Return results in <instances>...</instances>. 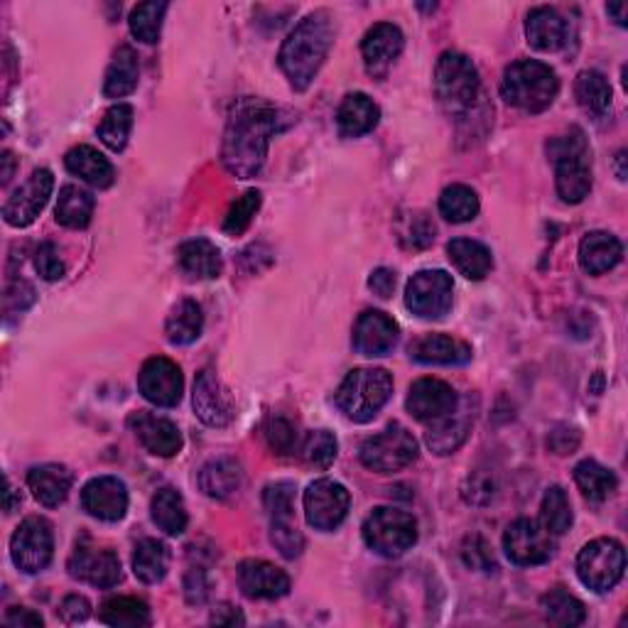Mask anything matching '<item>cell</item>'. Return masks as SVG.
Wrapping results in <instances>:
<instances>
[{
    "instance_id": "1",
    "label": "cell",
    "mask_w": 628,
    "mask_h": 628,
    "mask_svg": "<svg viewBox=\"0 0 628 628\" xmlns=\"http://www.w3.org/2000/svg\"><path fill=\"white\" fill-rule=\"evenodd\" d=\"M295 115L260 99H244L231 113L221 162L238 180L256 177L266 165L270 138L290 128Z\"/></svg>"
},
{
    "instance_id": "2",
    "label": "cell",
    "mask_w": 628,
    "mask_h": 628,
    "mask_svg": "<svg viewBox=\"0 0 628 628\" xmlns=\"http://www.w3.org/2000/svg\"><path fill=\"white\" fill-rule=\"evenodd\" d=\"M334 42V23L327 11L307 15L280 47L278 64L295 91H305L322 70Z\"/></svg>"
},
{
    "instance_id": "3",
    "label": "cell",
    "mask_w": 628,
    "mask_h": 628,
    "mask_svg": "<svg viewBox=\"0 0 628 628\" xmlns=\"http://www.w3.org/2000/svg\"><path fill=\"white\" fill-rule=\"evenodd\" d=\"M547 158L555 165L557 195L567 205H579L592 189V152L584 135L575 131L547 143Z\"/></svg>"
},
{
    "instance_id": "4",
    "label": "cell",
    "mask_w": 628,
    "mask_h": 628,
    "mask_svg": "<svg viewBox=\"0 0 628 628\" xmlns=\"http://www.w3.org/2000/svg\"><path fill=\"white\" fill-rule=\"evenodd\" d=\"M557 74L538 60H520L510 64L504 74V82H501L504 99L526 113H540L550 109L557 99Z\"/></svg>"
},
{
    "instance_id": "5",
    "label": "cell",
    "mask_w": 628,
    "mask_h": 628,
    "mask_svg": "<svg viewBox=\"0 0 628 628\" xmlns=\"http://www.w3.org/2000/svg\"><path fill=\"white\" fill-rule=\"evenodd\" d=\"M393 395V379L383 369H354L342 381L334 395L340 408L352 422H369L381 412Z\"/></svg>"
},
{
    "instance_id": "6",
    "label": "cell",
    "mask_w": 628,
    "mask_h": 628,
    "mask_svg": "<svg viewBox=\"0 0 628 628\" xmlns=\"http://www.w3.org/2000/svg\"><path fill=\"white\" fill-rule=\"evenodd\" d=\"M481 91L477 66L459 52H444L434 66V94L442 109L461 115L475 109Z\"/></svg>"
},
{
    "instance_id": "7",
    "label": "cell",
    "mask_w": 628,
    "mask_h": 628,
    "mask_svg": "<svg viewBox=\"0 0 628 628\" xmlns=\"http://www.w3.org/2000/svg\"><path fill=\"white\" fill-rule=\"evenodd\" d=\"M364 540L381 557H401L418 543V524L401 508L381 506L366 518Z\"/></svg>"
},
{
    "instance_id": "8",
    "label": "cell",
    "mask_w": 628,
    "mask_h": 628,
    "mask_svg": "<svg viewBox=\"0 0 628 628\" xmlns=\"http://www.w3.org/2000/svg\"><path fill=\"white\" fill-rule=\"evenodd\" d=\"M626 569V550L614 538H599L582 547L577 557V575L592 592H608Z\"/></svg>"
},
{
    "instance_id": "9",
    "label": "cell",
    "mask_w": 628,
    "mask_h": 628,
    "mask_svg": "<svg viewBox=\"0 0 628 628\" xmlns=\"http://www.w3.org/2000/svg\"><path fill=\"white\" fill-rule=\"evenodd\" d=\"M418 459V442L403 424L393 422L361 444V461L379 475H393Z\"/></svg>"
},
{
    "instance_id": "10",
    "label": "cell",
    "mask_w": 628,
    "mask_h": 628,
    "mask_svg": "<svg viewBox=\"0 0 628 628\" xmlns=\"http://www.w3.org/2000/svg\"><path fill=\"white\" fill-rule=\"evenodd\" d=\"M54 555V535L52 526L45 518L30 516L15 528L11 538V557L13 565L25 575H37L52 563Z\"/></svg>"
},
{
    "instance_id": "11",
    "label": "cell",
    "mask_w": 628,
    "mask_h": 628,
    "mask_svg": "<svg viewBox=\"0 0 628 628\" xmlns=\"http://www.w3.org/2000/svg\"><path fill=\"white\" fill-rule=\"evenodd\" d=\"M454 283L444 270H420L405 287V305L420 320H442L452 309Z\"/></svg>"
},
{
    "instance_id": "12",
    "label": "cell",
    "mask_w": 628,
    "mask_h": 628,
    "mask_svg": "<svg viewBox=\"0 0 628 628\" xmlns=\"http://www.w3.org/2000/svg\"><path fill=\"white\" fill-rule=\"evenodd\" d=\"M349 506L352 496L340 481L317 479L305 491L307 524L317 530H324V533H330V530H336L344 524L346 516H349Z\"/></svg>"
},
{
    "instance_id": "13",
    "label": "cell",
    "mask_w": 628,
    "mask_h": 628,
    "mask_svg": "<svg viewBox=\"0 0 628 628\" xmlns=\"http://www.w3.org/2000/svg\"><path fill=\"white\" fill-rule=\"evenodd\" d=\"M138 389L143 398L158 405V408H175L182 401V391H185V379L175 361L165 359V356H152L143 364L138 373Z\"/></svg>"
},
{
    "instance_id": "14",
    "label": "cell",
    "mask_w": 628,
    "mask_h": 628,
    "mask_svg": "<svg viewBox=\"0 0 628 628\" xmlns=\"http://www.w3.org/2000/svg\"><path fill=\"white\" fill-rule=\"evenodd\" d=\"M504 550L508 559L520 567L543 565L553 555V540L547 530L530 518H518L506 528Z\"/></svg>"
},
{
    "instance_id": "15",
    "label": "cell",
    "mask_w": 628,
    "mask_h": 628,
    "mask_svg": "<svg viewBox=\"0 0 628 628\" xmlns=\"http://www.w3.org/2000/svg\"><path fill=\"white\" fill-rule=\"evenodd\" d=\"M54 177L50 170H35L23 187L13 192V197L5 201L3 219L5 224L15 229L30 226L33 221L40 217V211L47 207V201L52 197Z\"/></svg>"
},
{
    "instance_id": "16",
    "label": "cell",
    "mask_w": 628,
    "mask_h": 628,
    "mask_svg": "<svg viewBox=\"0 0 628 628\" xmlns=\"http://www.w3.org/2000/svg\"><path fill=\"white\" fill-rule=\"evenodd\" d=\"M192 403H195L197 418L209 428H226L234 420V401H231L224 383L211 369H205L197 375Z\"/></svg>"
},
{
    "instance_id": "17",
    "label": "cell",
    "mask_w": 628,
    "mask_h": 628,
    "mask_svg": "<svg viewBox=\"0 0 628 628\" xmlns=\"http://www.w3.org/2000/svg\"><path fill=\"white\" fill-rule=\"evenodd\" d=\"M70 575L91 587L111 589L121 582V559L111 550L76 545L70 557Z\"/></svg>"
},
{
    "instance_id": "18",
    "label": "cell",
    "mask_w": 628,
    "mask_h": 628,
    "mask_svg": "<svg viewBox=\"0 0 628 628\" xmlns=\"http://www.w3.org/2000/svg\"><path fill=\"white\" fill-rule=\"evenodd\" d=\"M82 506L91 518L115 524L128 514V489L115 477L91 479L82 491Z\"/></svg>"
},
{
    "instance_id": "19",
    "label": "cell",
    "mask_w": 628,
    "mask_h": 628,
    "mask_svg": "<svg viewBox=\"0 0 628 628\" xmlns=\"http://www.w3.org/2000/svg\"><path fill=\"white\" fill-rule=\"evenodd\" d=\"M398 324H395L389 315L379 312V309H369L364 312L354 327V349L361 356H385L395 344H398Z\"/></svg>"
},
{
    "instance_id": "20",
    "label": "cell",
    "mask_w": 628,
    "mask_h": 628,
    "mask_svg": "<svg viewBox=\"0 0 628 628\" xmlns=\"http://www.w3.org/2000/svg\"><path fill=\"white\" fill-rule=\"evenodd\" d=\"M408 410L415 420H438L457 408V393L440 379H420L408 393Z\"/></svg>"
},
{
    "instance_id": "21",
    "label": "cell",
    "mask_w": 628,
    "mask_h": 628,
    "mask_svg": "<svg viewBox=\"0 0 628 628\" xmlns=\"http://www.w3.org/2000/svg\"><path fill=\"white\" fill-rule=\"evenodd\" d=\"M403 45L405 40L401 27H395L393 23L373 25L371 30L364 35L361 42V54L369 74L385 76V72H389L393 62L401 57Z\"/></svg>"
},
{
    "instance_id": "22",
    "label": "cell",
    "mask_w": 628,
    "mask_h": 628,
    "mask_svg": "<svg viewBox=\"0 0 628 628\" xmlns=\"http://www.w3.org/2000/svg\"><path fill=\"white\" fill-rule=\"evenodd\" d=\"M135 438L155 457H175L182 450V434L177 424L152 412H135L131 418Z\"/></svg>"
},
{
    "instance_id": "23",
    "label": "cell",
    "mask_w": 628,
    "mask_h": 628,
    "mask_svg": "<svg viewBox=\"0 0 628 628\" xmlns=\"http://www.w3.org/2000/svg\"><path fill=\"white\" fill-rule=\"evenodd\" d=\"M238 587L248 599H280L290 592V577L266 559L238 565Z\"/></svg>"
},
{
    "instance_id": "24",
    "label": "cell",
    "mask_w": 628,
    "mask_h": 628,
    "mask_svg": "<svg viewBox=\"0 0 628 628\" xmlns=\"http://www.w3.org/2000/svg\"><path fill=\"white\" fill-rule=\"evenodd\" d=\"M410 359L432 366H459L471 359V346L447 334H422L408 346Z\"/></svg>"
},
{
    "instance_id": "25",
    "label": "cell",
    "mask_w": 628,
    "mask_h": 628,
    "mask_svg": "<svg viewBox=\"0 0 628 628\" xmlns=\"http://www.w3.org/2000/svg\"><path fill=\"white\" fill-rule=\"evenodd\" d=\"M526 35L530 47H535V50L557 52L567 45V23L555 8H535L528 15Z\"/></svg>"
},
{
    "instance_id": "26",
    "label": "cell",
    "mask_w": 628,
    "mask_h": 628,
    "mask_svg": "<svg viewBox=\"0 0 628 628\" xmlns=\"http://www.w3.org/2000/svg\"><path fill=\"white\" fill-rule=\"evenodd\" d=\"M624 256V246L616 236L606 231H592L579 244V266L589 275L608 273Z\"/></svg>"
},
{
    "instance_id": "27",
    "label": "cell",
    "mask_w": 628,
    "mask_h": 628,
    "mask_svg": "<svg viewBox=\"0 0 628 628\" xmlns=\"http://www.w3.org/2000/svg\"><path fill=\"white\" fill-rule=\"evenodd\" d=\"M27 487H30L33 496L47 508H57L64 504L72 489V471L62 467V464H42V467H33L27 475Z\"/></svg>"
},
{
    "instance_id": "28",
    "label": "cell",
    "mask_w": 628,
    "mask_h": 628,
    "mask_svg": "<svg viewBox=\"0 0 628 628\" xmlns=\"http://www.w3.org/2000/svg\"><path fill=\"white\" fill-rule=\"evenodd\" d=\"M177 263L189 280H214L221 273L219 248L207 238L185 241L177 248Z\"/></svg>"
},
{
    "instance_id": "29",
    "label": "cell",
    "mask_w": 628,
    "mask_h": 628,
    "mask_svg": "<svg viewBox=\"0 0 628 628\" xmlns=\"http://www.w3.org/2000/svg\"><path fill=\"white\" fill-rule=\"evenodd\" d=\"M381 111L366 94H349L336 111V125L344 138H361L379 125Z\"/></svg>"
},
{
    "instance_id": "30",
    "label": "cell",
    "mask_w": 628,
    "mask_h": 628,
    "mask_svg": "<svg viewBox=\"0 0 628 628\" xmlns=\"http://www.w3.org/2000/svg\"><path fill=\"white\" fill-rule=\"evenodd\" d=\"M64 165L72 172V175L82 177L86 185H91L96 189H106L113 185V177H115L113 165L103 158L99 150L91 148V145L72 148L70 152H66Z\"/></svg>"
},
{
    "instance_id": "31",
    "label": "cell",
    "mask_w": 628,
    "mask_h": 628,
    "mask_svg": "<svg viewBox=\"0 0 628 628\" xmlns=\"http://www.w3.org/2000/svg\"><path fill=\"white\" fill-rule=\"evenodd\" d=\"M197 484L209 498L224 501L231 494H236L241 487V464L231 457L209 459L205 467L199 469Z\"/></svg>"
},
{
    "instance_id": "32",
    "label": "cell",
    "mask_w": 628,
    "mask_h": 628,
    "mask_svg": "<svg viewBox=\"0 0 628 628\" xmlns=\"http://www.w3.org/2000/svg\"><path fill=\"white\" fill-rule=\"evenodd\" d=\"M447 254L452 266L467 280H484L491 273V268H494L491 250L484 244H479V241L454 238L450 241Z\"/></svg>"
},
{
    "instance_id": "33",
    "label": "cell",
    "mask_w": 628,
    "mask_h": 628,
    "mask_svg": "<svg viewBox=\"0 0 628 628\" xmlns=\"http://www.w3.org/2000/svg\"><path fill=\"white\" fill-rule=\"evenodd\" d=\"M138 54L133 52V47H121V50L113 54L109 72H106L103 96L106 99H123V96L133 94L135 86H138Z\"/></svg>"
},
{
    "instance_id": "34",
    "label": "cell",
    "mask_w": 628,
    "mask_h": 628,
    "mask_svg": "<svg viewBox=\"0 0 628 628\" xmlns=\"http://www.w3.org/2000/svg\"><path fill=\"white\" fill-rule=\"evenodd\" d=\"M170 550L155 538H145L133 553V572L145 584H158L168 577Z\"/></svg>"
},
{
    "instance_id": "35",
    "label": "cell",
    "mask_w": 628,
    "mask_h": 628,
    "mask_svg": "<svg viewBox=\"0 0 628 628\" xmlns=\"http://www.w3.org/2000/svg\"><path fill=\"white\" fill-rule=\"evenodd\" d=\"M150 514L155 526H158L162 533L168 535H182L187 530V508H185V498L180 496V491L175 489H160L158 494L152 496L150 504Z\"/></svg>"
},
{
    "instance_id": "36",
    "label": "cell",
    "mask_w": 628,
    "mask_h": 628,
    "mask_svg": "<svg viewBox=\"0 0 628 628\" xmlns=\"http://www.w3.org/2000/svg\"><path fill=\"white\" fill-rule=\"evenodd\" d=\"M201 327H205V315H201V307L195 299H182L172 309L168 322H165V334L170 344L185 346L199 340Z\"/></svg>"
},
{
    "instance_id": "37",
    "label": "cell",
    "mask_w": 628,
    "mask_h": 628,
    "mask_svg": "<svg viewBox=\"0 0 628 628\" xmlns=\"http://www.w3.org/2000/svg\"><path fill=\"white\" fill-rule=\"evenodd\" d=\"M469 418L464 415H444V418L432 420V428L424 434L428 440V447L444 457V454L457 452L464 442L469 438Z\"/></svg>"
},
{
    "instance_id": "38",
    "label": "cell",
    "mask_w": 628,
    "mask_h": 628,
    "mask_svg": "<svg viewBox=\"0 0 628 628\" xmlns=\"http://www.w3.org/2000/svg\"><path fill=\"white\" fill-rule=\"evenodd\" d=\"M94 207L96 201L89 192L76 185H66L60 192V199H57L54 214L66 229H86L94 217Z\"/></svg>"
},
{
    "instance_id": "39",
    "label": "cell",
    "mask_w": 628,
    "mask_h": 628,
    "mask_svg": "<svg viewBox=\"0 0 628 628\" xmlns=\"http://www.w3.org/2000/svg\"><path fill=\"white\" fill-rule=\"evenodd\" d=\"M99 618L113 628H143L150 624V608L135 596H113L101 606Z\"/></svg>"
},
{
    "instance_id": "40",
    "label": "cell",
    "mask_w": 628,
    "mask_h": 628,
    "mask_svg": "<svg viewBox=\"0 0 628 628\" xmlns=\"http://www.w3.org/2000/svg\"><path fill=\"white\" fill-rule=\"evenodd\" d=\"M575 96L577 103L592 115H604L608 111V106H612V86H608L602 72L594 70H587L577 76Z\"/></svg>"
},
{
    "instance_id": "41",
    "label": "cell",
    "mask_w": 628,
    "mask_h": 628,
    "mask_svg": "<svg viewBox=\"0 0 628 628\" xmlns=\"http://www.w3.org/2000/svg\"><path fill=\"white\" fill-rule=\"evenodd\" d=\"M575 481L589 501H606L616 491V477L594 459H584L575 467Z\"/></svg>"
},
{
    "instance_id": "42",
    "label": "cell",
    "mask_w": 628,
    "mask_h": 628,
    "mask_svg": "<svg viewBox=\"0 0 628 628\" xmlns=\"http://www.w3.org/2000/svg\"><path fill=\"white\" fill-rule=\"evenodd\" d=\"M540 608H543L547 621L555 624V626H579L587 616L584 604L579 602L577 596L565 592L563 587L547 592L543 596V602H540Z\"/></svg>"
},
{
    "instance_id": "43",
    "label": "cell",
    "mask_w": 628,
    "mask_h": 628,
    "mask_svg": "<svg viewBox=\"0 0 628 628\" xmlns=\"http://www.w3.org/2000/svg\"><path fill=\"white\" fill-rule=\"evenodd\" d=\"M440 214L452 224H467L479 214L477 192L467 185H452L442 192Z\"/></svg>"
},
{
    "instance_id": "44",
    "label": "cell",
    "mask_w": 628,
    "mask_h": 628,
    "mask_svg": "<svg viewBox=\"0 0 628 628\" xmlns=\"http://www.w3.org/2000/svg\"><path fill=\"white\" fill-rule=\"evenodd\" d=\"M131 131H133V109L128 103H119L106 111L99 125V138L109 150L121 152L125 145H128Z\"/></svg>"
},
{
    "instance_id": "45",
    "label": "cell",
    "mask_w": 628,
    "mask_h": 628,
    "mask_svg": "<svg viewBox=\"0 0 628 628\" xmlns=\"http://www.w3.org/2000/svg\"><path fill=\"white\" fill-rule=\"evenodd\" d=\"M540 518H543V528L550 535H565L572 528V506H569V498L563 489L550 487L545 491Z\"/></svg>"
},
{
    "instance_id": "46",
    "label": "cell",
    "mask_w": 628,
    "mask_h": 628,
    "mask_svg": "<svg viewBox=\"0 0 628 628\" xmlns=\"http://www.w3.org/2000/svg\"><path fill=\"white\" fill-rule=\"evenodd\" d=\"M165 13H168V3H158V0L140 3L138 8H133V13H131V33L145 45L158 42Z\"/></svg>"
},
{
    "instance_id": "47",
    "label": "cell",
    "mask_w": 628,
    "mask_h": 628,
    "mask_svg": "<svg viewBox=\"0 0 628 628\" xmlns=\"http://www.w3.org/2000/svg\"><path fill=\"white\" fill-rule=\"evenodd\" d=\"M303 459L315 469H330L332 461L336 459V438L327 430L309 432L303 442Z\"/></svg>"
},
{
    "instance_id": "48",
    "label": "cell",
    "mask_w": 628,
    "mask_h": 628,
    "mask_svg": "<svg viewBox=\"0 0 628 628\" xmlns=\"http://www.w3.org/2000/svg\"><path fill=\"white\" fill-rule=\"evenodd\" d=\"M260 209V192L248 189L246 195H241L234 205H231L226 221H224V234L241 236L250 226V221L258 214Z\"/></svg>"
},
{
    "instance_id": "49",
    "label": "cell",
    "mask_w": 628,
    "mask_h": 628,
    "mask_svg": "<svg viewBox=\"0 0 628 628\" xmlns=\"http://www.w3.org/2000/svg\"><path fill=\"white\" fill-rule=\"evenodd\" d=\"M263 504L273 520H293L295 484H290V481H278V484L266 487Z\"/></svg>"
},
{
    "instance_id": "50",
    "label": "cell",
    "mask_w": 628,
    "mask_h": 628,
    "mask_svg": "<svg viewBox=\"0 0 628 628\" xmlns=\"http://www.w3.org/2000/svg\"><path fill=\"white\" fill-rule=\"evenodd\" d=\"M266 440L268 447L275 454H290L297 447L295 424L283 418V415H270L266 422Z\"/></svg>"
},
{
    "instance_id": "51",
    "label": "cell",
    "mask_w": 628,
    "mask_h": 628,
    "mask_svg": "<svg viewBox=\"0 0 628 628\" xmlns=\"http://www.w3.org/2000/svg\"><path fill=\"white\" fill-rule=\"evenodd\" d=\"M270 540L280 550V555L287 559H295L303 555L305 538L299 533L293 520H273V530H270Z\"/></svg>"
},
{
    "instance_id": "52",
    "label": "cell",
    "mask_w": 628,
    "mask_h": 628,
    "mask_svg": "<svg viewBox=\"0 0 628 628\" xmlns=\"http://www.w3.org/2000/svg\"><path fill=\"white\" fill-rule=\"evenodd\" d=\"M401 241L408 248H424L434 241V224L424 214H410L401 226Z\"/></svg>"
},
{
    "instance_id": "53",
    "label": "cell",
    "mask_w": 628,
    "mask_h": 628,
    "mask_svg": "<svg viewBox=\"0 0 628 628\" xmlns=\"http://www.w3.org/2000/svg\"><path fill=\"white\" fill-rule=\"evenodd\" d=\"M35 268H37V273H40L45 280H50V283L64 278V263L54 244H42L35 250Z\"/></svg>"
},
{
    "instance_id": "54",
    "label": "cell",
    "mask_w": 628,
    "mask_h": 628,
    "mask_svg": "<svg viewBox=\"0 0 628 628\" xmlns=\"http://www.w3.org/2000/svg\"><path fill=\"white\" fill-rule=\"evenodd\" d=\"M461 557H464V563L475 569H484V572H489V569H496L494 555H491L489 545L481 538H469L467 545H464L461 550Z\"/></svg>"
},
{
    "instance_id": "55",
    "label": "cell",
    "mask_w": 628,
    "mask_h": 628,
    "mask_svg": "<svg viewBox=\"0 0 628 628\" xmlns=\"http://www.w3.org/2000/svg\"><path fill=\"white\" fill-rule=\"evenodd\" d=\"M35 303V290L33 285H27L25 280H21V283H13L11 287L5 290V309H8V315L11 312H25L27 307H30Z\"/></svg>"
},
{
    "instance_id": "56",
    "label": "cell",
    "mask_w": 628,
    "mask_h": 628,
    "mask_svg": "<svg viewBox=\"0 0 628 628\" xmlns=\"http://www.w3.org/2000/svg\"><path fill=\"white\" fill-rule=\"evenodd\" d=\"M91 614V604L86 602L84 596L79 594H72V596H66L62 606H60V616L64 618L66 624H79V621H86Z\"/></svg>"
},
{
    "instance_id": "57",
    "label": "cell",
    "mask_w": 628,
    "mask_h": 628,
    "mask_svg": "<svg viewBox=\"0 0 628 628\" xmlns=\"http://www.w3.org/2000/svg\"><path fill=\"white\" fill-rule=\"evenodd\" d=\"M369 287L373 290L375 295H379L381 299H389L393 295V290H395V273L389 268H379V270H373L371 278H369Z\"/></svg>"
},
{
    "instance_id": "58",
    "label": "cell",
    "mask_w": 628,
    "mask_h": 628,
    "mask_svg": "<svg viewBox=\"0 0 628 628\" xmlns=\"http://www.w3.org/2000/svg\"><path fill=\"white\" fill-rule=\"evenodd\" d=\"M3 621L11 628H35V626H42V616H37L35 612H30V608H11Z\"/></svg>"
},
{
    "instance_id": "59",
    "label": "cell",
    "mask_w": 628,
    "mask_h": 628,
    "mask_svg": "<svg viewBox=\"0 0 628 628\" xmlns=\"http://www.w3.org/2000/svg\"><path fill=\"white\" fill-rule=\"evenodd\" d=\"M211 624L217 626H236V624H244V616H241L234 606H217L214 614H211Z\"/></svg>"
},
{
    "instance_id": "60",
    "label": "cell",
    "mask_w": 628,
    "mask_h": 628,
    "mask_svg": "<svg viewBox=\"0 0 628 628\" xmlns=\"http://www.w3.org/2000/svg\"><path fill=\"white\" fill-rule=\"evenodd\" d=\"M626 11H628L626 3H612V5H606V13L614 15L616 23L621 25V27H626Z\"/></svg>"
},
{
    "instance_id": "61",
    "label": "cell",
    "mask_w": 628,
    "mask_h": 628,
    "mask_svg": "<svg viewBox=\"0 0 628 628\" xmlns=\"http://www.w3.org/2000/svg\"><path fill=\"white\" fill-rule=\"evenodd\" d=\"M3 162H5V168H3V185H5V182H11V177H13L15 158H13L11 152H3Z\"/></svg>"
}]
</instances>
